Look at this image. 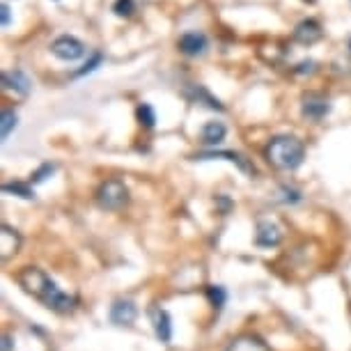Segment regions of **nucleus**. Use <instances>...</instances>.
I'll list each match as a JSON object with an SVG mask.
<instances>
[{
	"label": "nucleus",
	"mask_w": 351,
	"mask_h": 351,
	"mask_svg": "<svg viewBox=\"0 0 351 351\" xmlns=\"http://www.w3.org/2000/svg\"><path fill=\"white\" fill-rule=\"evenodd\" d=\"M110 322L115 326H131L138 317V308L136 303L131 299H117L115 303L110 306Z\"/></svg>",
	"instance_id": "9d476101"
},
{
	"label": "nucleus",
	"mask_w": 351,
	"mask_h": 351,
	"mask_svg": "<svg viewBox=\"0 0 351 351\" xmlns=\"http://www.w3.org/2000/svg\"><path fill=\"white\" fill-rule=\"evenodd\" d=\"M322 35H324V30H322L319 21H315V19H303V21L294 28V39L306 46L319 42Z\"/></svg>",
	"instance_id": "f8f14e48"
},
{
	"label": "nucleus",
	"mask_w": 351,
	"mask_h": 351,
	"mask_svg": "<svg viewBox=\"0 0 351 351\" xmlns=\"http://www.w3.org/2000/svg\"><path fill=\"white\" fill-rule=\"evenodd\" d=\"M267 161L278 170H296L306 158V145L296 136H276L267 145Z\"/></svg>",
	"instance_id": "f03ea898"
},
{
	"label": "nucleus",
	"mask_w": 351,
	"mask_h": 351,
	"mask_svg": "<svg viewBox=\"0 0 351 351\" xmlns=\"http://www.w3.org/2000/svg\"><path fill=\"white\" fill-rule=\"evenodd\" d=\"M349 51H351V37H349Z\"/></svg>",
	"instance_id": "c85d7f7f"
},
{
	"label": "nucleus",
	"mask_w": 351,
	"mask_h": 351,
	"mask_svg": "<svg viewBox=\"0 0 351 351\" xmlns=\"http://www.w3.org/2000/svg\"><path fill=\"white\" fill-rule=\"evenodd\" d=\"M204 291H207V299L211 306H214V310H223L225 301H228V291H225V287H221V285H209Z\"/></svg>",
	"instance_id": "6ab92c4d"
},
{
	"label": "nucleus",
	"mask_w": 351,
	"mask_h": 351,
	"mask_svg": "<svg viewBox=\"0 0 351 351\" xmlns=\"http://www.w3.org/2000/svg\"><path fill=\"white\" fill-rule=\"evenodd\" d=\"M177 46H180V51L184 53V56L197 58V56H202V53L209 49V39L200 30H189V32H184V35L180 37Z\"/></svg>",
	"instance_id": "1a4fd4ad"
},
{
	"label": "nucleus",
	"mask_w": 351,
	"mask_h": 351,
	"mask_svg": "<svg viewBox=\"0 0 351 351\" xmlns=\"http://www.w3.org/2000/svg\"><path fill=\"white\" fill-rule=\"evenodd\" d=\"M101 62H104V56H101V53H95V56H92V60H90V62H85V64H83V69H78V71H76V76L92 74V71H97L99 67H101Z\"/></svg>",
	"instance_id": "5701e85b"
},
{
	"label": "nucleus",
	"mask_w": 351,
	"mask_h": 351,
	"mask_svg": "<svg viewBox=\"0 0 351 351\" xmlns=\"http://www.w3.org/2000/svg\"><path fill=\"white\" fill-rule=\"evenodd\" d=\"M315 67H317V64L313 62V60H306V62H301V64H296V74H313V71H315Z\"/></svg>",
	"instance_id": "393cba45"
},
{
	"label": "nucleus",
	"mask_w": 351,
	"mask_h": 351,
	"mask_svg": "<svg viewBox=\"0 0 351 351\" xmlns=\"http://www.w3.org/2000/svg\"><path fill=\"white\" fill-rule=\"evenodd\" d=\"M282 241V230L280 225L269 221V218H262L257 221V232H255V243L260 248H276L280 246Z\"/></svg>",
	"instance_id": "0eeeda50"
},
{
	"label": "nucleus",
	"mask_w": 351,
	"mask_h": 351,
	"mask_svg": "<svg viewBox=\"0 0 351 351\" xmlns=\"http://www.w3.org/2000/svg\"><path fill=\"white\" fill-rule=\"evenodd\" d=\"M112 12L117 16H131L136 12V0H115L112 3Z\"/></svg>",
	"instance_id": "4be33fe9"
},
{
	"label": "nucleus",
	"mask_w": 351,
	"mask_h": 351,
	"mask_svg": "<svg viewBox=\"0 0 351 351\" xmlns=\"http://www.w3.org/2000/svg\"><path fill=\"white\" fill-rule=\"evenodd\" d=\"M3 88L14 92V95L28 97L32 90V81L28 78V74L21 69H12V71H3Z\"/></svg>",
	"instance_id": "9b49d317"
},
{
	"label": "nucleus",
	"mask_w": 351,
	"mask_h": 351,
	"mask_svg": "<svg viewBox=\"0 0 351 351\" xmlns=\"http://www.w3.org/2000/svg\"><path fill=\"white\" fill-rule=\"evenodd\" d=\"M211 158H223V161H230L239 168L243 175H255V165L248 161L246 156H241L239 152H221V149H209V152H200L195 154V161H211Z\"/></svg>",
	"instance_id": "6e6552de"
},
{
	"label": "nucleus",
	"mask_w": 351,
	"mask_h": 351,
	"mask_svg": "<svg viewBox=\"0 0 351 351\" xmlns=\"http://www.w3.org/2000/svg\"><path fill=\"white\" fill-rule=\"evenodd\" d=\"M19 248H21V234H19L16 230H12L10 225H3V230H0V257H3V262H8L12 255L19 253Z\"/></svg>",
	"instance_id": "4468645a"
},
{
	"label": "nucleus",
	"mask_w": 351,
	"mask_h": 351,
	"mask_svg": "<svg viewBox=\"0 0 351 351\" xmlns=\"http://www.w3.org/2000/svg\"><path fill=\"white\" fill-rule=\"evenodd\" d=\"M16 112L12 110V108H3V112H0V138L3 141H8L12 131L16 129Z\"/></svg>",
	"instance_id": "a211bd4d"
},
{
	"label": "nucleus",
	"mask_w": 351,
	"mask_h": 351,
	"mask_svg": "<svg viewBox=\"0 0 351 351\" xmlns=\"http://www.w3.org/2000/svg\"><path fill=\"white\" fill-rule=\"evenodd\" d=\"M218 204H221V207H223V214H228V209L232 207V202L228 200V197H223V195L218 197Z\"/></svg>",
	"instance_id": "bb28decb"
},
{
	"label": "nucleus",
	"mask_w": 351,
	"mask_h": 351,
	"mask_svg": "<svg viewBox=\"0 0 351 351\" xmlns=\"http://www.w3.org/2000/svg\"><path fill=\"white\" fill-rule=\"evenodd\" d=\"M16 282L21 285L25 294H30L32 299H37L42 306L58 315H69L76 310V299L67 291L58 287V282L53 280L49 274H44L37 267H25L16 274Z\"/></svg>",
	"instance_id": "f257e3e1"
},
{
	"label": "nucleus",
	"mask_w": 351,
	"mask_h": 351,
	"mask_svg": "<svg viewBox=\"0 0 351 351\" xmlns=\"http://www.w3.org/2000/svg\"><path fill=\"white\" fill-rule=\"evenodd\" d=\"M0 21H3V25H10V8L8 5H0Z\"/></svg>",
	"instance_id": "a878e982"
},
{
	"label": "nucleus",
	"mask_w": 351,
	"mask_h": 351,
	"mask_svg": "<svg viewBox=\"0 0 351 351\" xmlns=\"http://www.w3.org/2000/svg\"><path fill=\"white\" fill-rule=\"evenodd\" d=\"M225 351H271L269 349V344L262 340V337H257V335H239V337H234L230 344H228V349Z\"/></svg>",
	"instance_id": "2eb2a0df"
},
{
	"label": "nucleus",
	"mask_w": 351,
	"mask_h": 351,
	"mask_svg": "<svg viewBox=\"0 0 351 351\" xmlns=\"http://www.w3.org/2000/svg\"><path fill=\"white\" fill-rule=\"evenodd\" d=\"M136 115H138V122H141L145 129H152L156 124V112H154V108H152L149 104H141V106H138Z\"/></svg>",
	"instance_id": "aec40b11"
},
{
	"label": "nucleus",
	"mask_w": 351,
	"mask_h": 351,
	"mask_svg": "<svg viewBox=\"0 0 351 351\" xmlns=\"http://www.w3.org/2000/svg\"><path fill=\"white\" fill-rule=\"evenodd\" d=\"M97 204L104 211H120L129 204V189L127 184L117 177L106 180L101 186L97 189Z\"/></svg>",
	"instance_id": "7ed1b4c3"
},
{
	"label": "nucleus",
	"mask_w": 351,
	"mask_h": 351,
	"mask_svg": "<svg viewBox=\"0 0 351 351\" xmlns=\"http://www.w3.org/2000/svg\"><path fill=\"white\" fill-rule=\"evenodd\" d=\"M330 101L324 95H317V92H310V95L303 97V104H301V112H303V117H308V120H313V122H319L324 120V117L330 112Z\"/></svg>",
	"instance_id": "39448f33"
},
{
	"label": "nucleus",
	"mask_w": 351,
	"mask_h": 351,
	"mask_svg": "<svg viewBox=\"0 0 351 351\" xmlns=\"http://www.w3.org/2000/svg\"><path fill=\"white\" fill-rule=\"evenodd\" d=\"M12 349V337L10 335H5L3 337V351H10Z\"/></svg>",
	"instance_id": "cd10ccee"
},
{
	"label": "nucleus",
	"mask_w": 351,
	"mask_h": 351,
	"mask_svg": "<svg viewBox=\"0 0 351 351\" xmlns=\"http://www.w3.org/2000/svg\"><path fill=\"white\" fill-rule=\"evenodd\" d=\"M228 136V127L223 122H207L200 131V141L207 145V147H216L221 145Z\"/></svg>",
	"instance_id": "dca6fc26"
},
{
	"label": "nucleus",
	"mask_w": 351,
	"mask_h": 351,
	"mask_svg": "<svg viewBox=\"0 0 351 351\" xmlns=\"http://www.w3.org/2000/svg\"><path fill=\"white\" fill-rule=\"evenodd\" d=\"M53 172H56V163H42L39 165V168L32 172V184H42V182H46L49 180V177L53 175Z\"/></svg>",
	"instance_id": "412c9836"
},
{
	"label": "nucleus",
	"mask_w": 351,
	"mask_h": 351,
	"mask_svg": "<svg viewBox=\"0 0 351 351\" xmlns=\"http://www.w3.org/2000/svg\"><path fill=\"white\" fill-rule=\"evenodd\" d=\"M3 193L23 197V200H35V191H32L30 184H25V182H8V184H3Z\"/></svg>",
	"instance_id": "f3484780"
},
{
	"label": "nucleus",
	"mask_w": 351,
	"mask_h": 351,
	"mask_svg": "<svg viewBox=\"0 0 351 351\" xmlns=\"http://www.w3.org/2000/svg\"><path fill=\"white\" fill-rule=\"evenodd\" d=\"M280 193H282V197H280L282 202H287V204L301 202V191H296V189H291V186H280Z\"/></svg>",
	"instance_id": "b1692460"
},
{
	"label": "nucleus",
	"mask_w": 351,
	"mask_h": 351,
	"mask_svg": "<svg viewBox=\"0 0 351 351\" xmlns=\"http://www.w3.org/2000/svg\"><path fill=\"white\" fill-rule=\"evenodd\" d=\"M51 53L62 62H76L85 56V44L74 35H60L51 44Z\"/></svg>",
	"instance_id": "20e7f679"
},
{
	"label": "nucleus",
	"mask_w": 351,
	"mask_h": 351,
	"mask_svg": "<svg viewBox=\"0 0 351 351\" xmlns=\"http://www.w3.org/2000/svg\"><path fill=\"white\" fill-rule=\"evenodd\" d=\"M184 95H186L189 101H193V104H202V106H207V108L211 110H225L223 108V104L218 101V99L211 95V92L204 88V85H186V90H184Z\"/></svg>",
	"instance_id": "ddd939ff"
},
{
	"label": "nucleus",
	"mask_w": 351,
	"mask_h": 351,
	"mask_svg": "<svg viewBox=\"0 0 351 351\" xmlns=\"http://www.w3.org/2000/svg\"><path fill=\"white\" fill-rule=\"evenodd\" d=\"M149 322H152V328H154V335L158 342L163 344H170L172 340V317L165 308L161 306H152L149 308Z\"/></svg>",
	"instance_id": "423d86ee"
}]
</instances>
